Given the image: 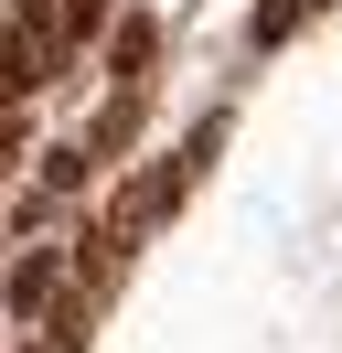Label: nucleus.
Returning <instances> with one entry per match:
<instances>
[{
    "label": "nucleus",
    "mask_w": 342,
    "mask_h": 353,
    "mask_svg": "<svg viewBox=\"0 0 342 353\" xmlns=\"http://www.w3.org/2000/svg\"><path fill=\"white\" fill-rule=\"evenodd\" d=\"M182 193H192V161H161V172H139V182L118 193V236H139V225H161V214H171Z\"/></svg>",
    "instance_id": "nucleus-1"
},
{
    "label": "nucleus",
    "mask_w": 342,
    "mask_h": 353,
    "mask_svg": "<svg viewBox=\"0 0 342 353\" xmlns=\"http://www.w3.org/2000/svg\"><path fill=\"white\" fill-rule=\"evenodd\" d=\"M150 54H161V32H150V22H118V43H107L118 86H139V75H150Z\"/></svg>",
    "instance_id": "nucleus-3"
},
{
    "label": "nucleus",
    "mask_w": 342,
    "mask_h": 353,
    "mask_svg": "<svg viewBox=\"0 0 342 353\" xmlns=\"http://www.w3.org/2000/svg\"><path fill=\"white\" fill-rule=\"evenodd\" d=\"M310 11H321V0H256V43H289Z\"/></svg>",
    "instance_id": "nucleus-4"
},
{
    "label": "nucleus",
    "mask_w": 342,
    "mask_h": 353,
    "mask_svg": "<svg viewBox=\"0 0 342 353\" xmlns=\"http://www.w3.org/2000/svg\"><path fill=\"white\" fill-rule=\"evenodd\" d=\"M107 11H118V0H64V32H97Z\"/></svg>",
    "instance_id": "nucleus-6"
},
{
    "label": "nucleus",
    "mask_w": 342,
    "mask_h": 353,
    "mask_svg": "<svg viewBox=\"0 0 342 353\" xmlns=\"http://www.w3.org/2000/svg\"><path fill=\"white\" fill-rule=\"evenodd\" d=\"M54 289H64V257H54V246H32V257L11 268V321H32V310L54 300Z\"/></svg>",
    "instance_id": "nucleus-2"
},
{
    "label": "nucleus",
    "mask_w": 342,
    "mask_h": 353,
    "mask_svg": "<svg viewBox=\"0 0 342 353\" xmlns=\"http://www.w3.org/2000/svg\"><path fill=\"white\" fill-rule=\"evenodd\" d=\"M32 182H43L54 203H64V193H86V150H43V172H32Z\"/></svg>",
    "instance_id": "nucleus-5"
}]
</instances>
